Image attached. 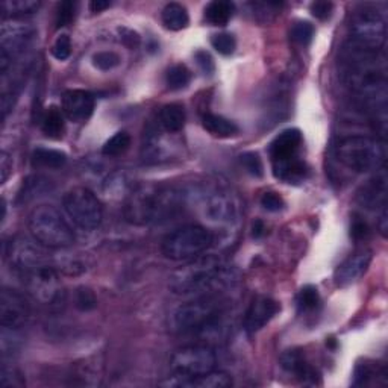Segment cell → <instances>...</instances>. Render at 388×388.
Wrapping results in <instances>:
<instances>
[{"label": "cell", "mask_w": 388, "mask_h": 388, "mask_svg": "<svg viewBox=\"0 0 388 388\" xmlns=\"http://www.w3.org/2000/svg\"><path fill=\"white\" fill-rule=\"evenodd\" d=\"M273 175L276 179L285 182V184H302L308 176V167L301 156H296L287 161H281L271 164Z\"/></svg>", "instance_id": "obj_20"}, {"label": "cell", "mask_w": 388, "mask_h": 388, "mask_svg": "<svg viewBox=\"0 0 388 388\" xmlns=\"http://www.w3.org/2000/svg\"><path fill=\"white\" fill-rule=\"evenodd\" d=\"M320 306V294L313 285H306L298 294V308L299 313H313Z\"/></svg>", "instance_id": "obj_32"}, {"label": "cell", "mask_w": 388, "mask_h": 388, "mask_svg": "<svg viewBox=\"0 0 388 388\" xmlns=\"http://www.w3.org/2000/svg\"><path fill=\"white\" fill-rule=\"evenodd\" d=\"M223 303L215 296H202L180 305L172 314L170 326L176 333H199L207 330L219 322Z\"/></svg>", "instance_id": "obj_5"}, {"label": "cell", "mask_w": 388, "mask_h": 388, "mask_svg": "<svg viewBox=\"0 0 388 388\" xmlns=\"http://www.w3.org/2000/svg\"><path fill=\"white\" fill-rule=\"evenodd\" d=\"M194 60H196L200 70L205 73V75H212L214 70H215V64H214V60L212 56L205 52V50H198L196 53H194Z\"/></svg>", "instance_id": "obj_43"}, {"label": "cell", "mask_w": 388, "mask_h": 388, "mask_svg": "<svg viewBox=\"0 0 388 388\" xmlns=\"http://www.w3.org/2000/svg\"><path fill=\"white\" fill-rule=\"evenodd\" d=\"M239 161H242L243 167L246 168V172L249 175H252L255 178H261L262 175H264V166H262V161L258 153L246 152L239 156Z\"/></svg>", "instance_id": "obj_38"}, {"label": "cell", "mask_w": 388, "mask_h": 388, "mask_svg": "<svg viewBox=\"0 0 388 388\" xmlns=\"http://www.w3.org/2000/svg\"><path fill=\"white\" fill-rule=\"evenodd\" d=\"M64 116L73 123H84L95 111V96L87 90H68L63 95Z\"/></svg>", "instance_id": "obj_13"}, {"label": "cell", "mask_w": 388, "mask_h": 388, "mask_svg": "<svg viewBox=\"0 0 388 388\" xmlns=\"http://www.w3.org/2000/svg\"><path fill=\"white\" fill-rule=\"evenodd\" d=\"M64 112L58 107H49L43 112L41 117V131L45 136H49L52 140H60L65 131V122H64Z\"/></svg>", "instance_id": "obj_25"}, {"label": "cell", "mask_w": 388, "mask_h": 388, "mask_svg": "<svg viewBox=\"0 0 388 388\" xmlns=\"http://www.w3.org/2000/svg\"><path fill=\"white\" fill-rule=\"evenodd\" d=\"M122 32V43H124L126 45H129V48H135L136 44H139L140 41V37L136 36V33L134 31H129V29H120Z\"/></svg>", "instance_id": "obj_47"}, {"label": "cell", "mask_w": 388, "mask_h": 388, "mask_svg": "<svg viewBox=\"0 0 388 388\" xmlns=\"http://www.w3.org/2000/svg\"><path fill=\"white\" fill-rule=\"evenodd\" d=\"M161 20H163V25L168 31H182L185 29L190 23V17L185 6L175 2L164 6L161 13Z\"/></svg>", "instance_id": "obj_28"}, {"label": "cell", "mask_w": 388, "mask_h": 388, "mask_svg": "<svg viewBox=\"0 0 388 388\" xmlns=\"http://www.w3.org/2000/svg\"><path fill=\"white\" fill-rule=\"evenodd\" d=\"M63 205L68 219L82 231L96 230L104 219V208L100 200L93 191L85 187H76L65 193Z\"/></svg>", "instance_id": "obj_8"}, {"label": "cell", "mask_w": 388, "mask_h": 388, "mask_svg": "<svg viewBox=\"0 0 388 388\" xmlns=\"http://www.w3.org/2000/svg\"><path fill=\"white\" fill-rule=\"evenodd\" d=\"M41 247L43 246L38 244L36 239L31 242L29 238L25 237L11 238V242L5 244V258L18 278L38 267L50 264L49 257L45 255Z\"/></svg>", "instance_id": "obj_10"}, {"label": "cell", "mask_w": 388, "mask_h": 388, "mask_svg": "<svg viewBox=\"0 0 388 388\" xmlns=\"http://www.w3.org/2000/svg\"><path fill=\"white\" fill-rule=\"evenodd\" d=\"M266 234V225L261 220H255L252 225V237L254 238H261Z\"/></svg>", "instance_id": "obj_51"}, {"label": "cell", "mask_w": 388, "mask_h": 388, "mask_svg": "<svg viewBox=\"0 0 388 388\" xmlns=\"http://www.w3.org/2000/svg\"><path fill=\"white\" fill-rule=\"evenodd\" d=\"M67 163V155L61 151L37 147L32 153V164L40 168H61Z\"/></svg>", "instance_id": "obj_29"}, {"label": "cell", "mask_w": 388, "mask_h": 388, "mask_svg": "<svg viewBox=\"0 0 388 388\" xmlns=\"http://www.w3.org/2000/svg\"><path fill=\"white\" fill-rule=\"evenodd\" d=\"M235 6L232 2L227 0H215L205 8V20H207L212 26H225L227 25L234 16Z\"/></svg>", "instance_id": "obj_26"}, {"label": "cell", "mask_w": 388, "mask_h": 388, "mask_svg": "<svg viewBox=\"0 0 388 388\" xmlns=\"http://www.w3.org/2000/svg\"><path fill=\"white\" fill-rule=\"evenodd\" d=\"M187 114L184 105L180 104H167L159 111V124L167 132H179L184 129Z\"/></svg>", "instance_id": "obj_24"}, {"label": "cell", "mask_w": 388, "mask_h": 388, "mask_svg": "<svg viewBox=\"0 0 388 388\" xmlns=\"http://www.w3.org/2000/svg\"><path fill=\"white\" fill-rule=\"evenodd\" d=\"M203 129L210 132L212 136H219V139H230L239 132L237 123L226 119L223 116H217V114H205L202 119Z\"/></svg>", "instance_id": "obj_23"}, {"label": "cell", "mask_w": 388, "mask_h": 388, "mask_svg": "<svg viewBox=\"0 0 388 388\" xmlns=\"http://www.w3.org/2000/svg\"><path fill=\"white\" fill-rule=\"evenodd\" d=\"M75 305L79 311H91L97 306V298L93 293V290H90L87 287L77 289L75 293Z\"/></svg>", "instance_id": "obj_36"}, {"label": "cell", "mask_w": 388, "mask_h": 388, "mask_svg": "<svg viewBox=\"0 0 388 388\" xmlns=\"http://www.w3.org/2000/svg\"><path fill=\"white\" fill-rule=\"evenodd\" d=\"M212 242L214 237L207 227L187 225L163 239V254L172 261H190L207 252Z\"/></svg>", "instance_id": "obj_6"}, {"label": "cell", "mask_w": 388, "mask_h": 388, "mask_svg": "<svg viewBox=\"0 0 388 388\" xmlns=\"http://www.w3.org/2000/svg\"><path fill=\"white\" fill-rule=\"evenodd\" d=\"M369 235V226L361 217H355L350 223V237L353 239H362Z\"/></svg>", "instance_id": "obj_45"}, {"label": "cell", "mask_w": 388, "mask_h": 388, "mask_svg": "<svg viewBox=\"0 0 388 388\" xmlns=\"http://www.w3.org/2000/svg\"><path fill=\"white\" fill-rule=\"evenodd\" d=\"M109 6H111V2H108V0H93V2L90 4V9L93 11V13H102V11Z\"/></svg>", "instance_id": "obj_49"}, {"label": "cell", "mask_w": 388, "mask_h": 388, "mask_svg": "<svg viewBox=\"0 0 388 388\" xmlns=\"http://www.w3.org/2000/svg\"><path fill=\"white\" fill-rule=\"evenodd\" d=\"M372 262V252L370 250H360V252L352 254L337 267L334 273V281L337 287H349V285L355 284L361 279L364 273L367 271Z\"/></svg>", "instance_id": "obj_15"}, {"label": "cell", "mask_w": 388, "mask_h": 388, "mask_svg": "<svg viewBox=\"0 0 388 388\" xmlns=\"http://www.w3.org/2000/svg\"><path fill=\"white\" fill-rule=\"evenodd\" d=\"M11 97H14V96L9 95V93H4L2 99H0V105H2V119L4 120L8 117L9 111L13 109V105H14V100Z\"/></svg>", "instance_id": "obj_48"}, {"label": "cell", "mask_w": 388, "mask_h": 388, "mask_svg": "<svg viewBox=\"0 0 388 388\" xmlns=\"http://www.w3.org/2000/svg\"><path fill=\"white\" fill-rule=\"evenodd\" d=\"M33 36H36V29L29 23H23L21 20H5L2 25V36H0L2 50L13 58L29 48Z\"/></svg>", "instance_id": "obj_12"}, {"label": "cell", "mask_w": 388, "mask_h": 388, "mask_svg": "<svg viewBox=\"0 0 388 388\" xmlns=\"http://www.w3.org/2000/svg\"><path fill=\"white\" fill-rule=\"evenodd\" d=\"M180 193L172 187L141 185L131 193L124 205V217L132 225L163 223L178 214Z\"/></svg>", "instance_id": "obj_2"}, {"label": "cell", "mask_w": 388, "mask_h": 388, "mask_svg": "<svg viewBox=\"0 0 388 388\" xmlns=\"http://www.w3.org/2000/svg\"><path fill=\"white\" fill-rule=\"evenodd\" d=\"M53 184L52 180L41 175H31L23 180L21 188L18 191V203H28L40 196H44L49 191H52Z\"/></svg>", "instance_id": "obj_22"}, {"label": "cell", "mask_w": 388, "mask_h": 388, "mask_svg": "<svg viewBox=\"0 0 388 388\" xmlns=\"http://www.w3.org/2000/svg\"><path fill=\"white\" fill-rule=\"evenodd\" d=\"M352 44L370 52H379L385 44L387 25L378 9L362 6L350 18Z\"/></svg>", "instance_id": "obj_7"}, {"label": "cell", "mask_w": 388, "mask_h": 388, "mask_svg": "<svg viewBox=\"0 0 388 388\" xmlns=\"http://www.w3.org/2000/svg\"><path fill=\"white\" fill-rule=\"evenodd\" d=\"M203 212L205 217L214 223H232L238 215L237 205L232 202L230 196H226L225 193L211 194V196L205 200Z\"/></svg>", "instance_id": "obj_17"}, {"label": "cell", "mask_w": 388, "mask_h": 388, "mask_svg": "<svg viewBox=\"0 0 388 388\" xmlns=\"http://www.w3.org/2000/svg\"><path fill=\"white\" fill-rule=\"evenodd\" d=\"M76 17V4L72 2V0H64L56 8V14H55V25L56 28H65L68 25H72L73 20Z\"/></svg>", "instance_id": "obj_33"}, {"label": "cell", "mask_w": 388, "mask_h": 388, "mask_svg": "<svg viewBox=\"0 0 388 388\" xmlns=\"http://www.w3.org/2000/svg\"><path fill=\"white\" fill-rule=\"evenodd\" d=\"M122 58L120 55H117L116 52L111 50H105V52H99L93 56V64L96 68L102 72H108L112 70V68H116L120 64Z\"/></svg>", "instance_id": "obj_37"}, {"label": "cell", "mask_w": 388, "mask_h": 388, "mask_svg": "<svg viewBox=\"0 0 388 388\" xmlns=\"http://www.w3.org/2000/svg\"><path fill=\"white\" fill-rule=\"evenodd\" d=\"M279 305L267 296H258L250 302L244 316V329L247 334H255L264 328L279 313Z\"/></svg>", "instance_id": "obj_14"}, {"label": "cell", "mask_w": 388, "mask_h": 388, "mask_svg": "<svg viewBox=\"0 0 388 388\" xmlns=\"http://www.w3.org/2000/svg\"><path fill=\"white\" fill-rule=\"evenodd\" d=\"M388 214H387V207L381 210V217H379V223H378V227H379V232L382 234V237H387V230H388Z\"/></svg>", "instance_id": "obj_50"}, {"label": "cell", "mask_w": 388, "mask_h": 388, "mask_svg": "<svg viewBox=\"0 0 388 388\" xmlns=\"http://www.w3.org/2000/svg\"><path fill=\"white\" fill-rule=\"evenodd\" d=\"M32 238L45 249H67L75 243V232L64 215L52 205H40L29 215Z\"/></svg>", "instance_id": "obj_4"}, {"label": "cell", "mask_w": 388, "mask_h": 388, "mask_svg": "<svg viewBox=\"0 0 388 388\" xmlns=\"http://www.w3.org/2000/svg\"><path fill=\"white\" fill-rule=\"evenodd\" d=\"M211 45L220 55L227 56V55H232L234 50L237 49V41L231 33L222 32V33H215V36L211 37Z\"/></svg>", "instance_id": "obj_35"}, {"label": "cell", "mask_w": 388, "mask_h": 388, "mask_svg": "<svg viewBox=\"0 0 388 388\" xmlns=\"http://www.w3.org/2000/svg\"><path fill=\"white\" fill-rule=\"evenodd\" d=\"M290 37L294 43H298L301 45H308L313 41L314 26L308 21H296L290 31Z\"/></svg>", "instance_id": "obj_34"}, {"label": "cell", "mask_w": 388, "mask_h": 388, "mask_svg": "<svg viewBox=\"0 0 388 388\" xmlns=\"http://www.w3.org/2000/svg\"><path fill=\"white\" fill-rule=\"evenodd\" d=\"M302 132L296 128H290L282 131L275 140L270 143L269 155L271 159V164L287 161V159L301 156V147H302Z\"/></svg>", "instance_id": "obj_16"}, {"label": "cell", "mask_w": 388, "mask_h": 388, "mask_svg": "<svg viewBox=\"0 0 388 388\" xmlns=\"http://www.w3.org/2000/svg\"><path fill=\"white\" fill-rule=\"evenodd\" d=\"M131 146V135L126 131H120L114 134L111 139L102 147V153L105 156H120L129 149Z\"/></svg>", "instance_id": "obj_30"}, {"label": "cell", "mask_w": 388, "mask_h": 388, "mask_svg": "<svg viewBox=\"0 0 388 388\" xmlns=\"http://www.w3.org/2000/svg\"><path fill=\"white\" fill-rule=\"evenodd\" d=\"M168 385L176 387H200V388H227L232 387V378L225 372H210L207 374L194 376V378L182 379L175 376V381H168Z\"/></svg>", "instance_id": "obj_21"}, {"label": "cell", "mask_w": 388, "mask_h": 388, "mask_svg": "<svg viewBox=\"0 0 388 388\" xmlns=\"http://www.w3.org/2000/svg\"><path fill=\"white\" fill-rule=\"evenodd\" d=\"M374 374H378V370H376L370 364H360V366L355 369V385H366L369 381L373 378Z\"/></svg>", "instance_id": "obj_42"}, {"label": "cell", "mask_w": 388, "mask_h": 388, "mask_svg": "<svg viewBox=\"0 0 388 388\" xmlns=\"http://www.w3.org/2000/svg\"><path fill=\"white\" fill-rule=\"evenodd\" d=\"M338 161L355 173H369L382 170L387 149L385 143L364 135L345 136L335 146Z\"/></svg>", "instance_id": "obj_3"}, {"label": "cell", "mask_w": 388, "mask_h": 388, "mask_svg": "<svg viewBox=\"0 0 388 388\" xmlns=\"http://www.w3.org/2000/svg\"><path fill=\"white\" fill-rule=\"evenodd\" d=\"M281 366L284 370H287L289 373H293L294 376H298L305 382H313L316 384L317 379V372L313 369L310 364H308L303 352L299 349H291L282 353L281 357Z\"/></svg>", "instance_id": "obj_19"}, {"label": "cell", "mask_w": 388, "mask_h": 388, "mask_svg": "<svg viewBox=\"0 0 388 388\" xmlns=\"http://www.w3.org/2000/svg\"><path fill=\"white\" fill-rule=\"evenodd\" d=\"M11 170H13V163H11L8 153L2 152V158H0V173H2V184H5L6 182Z\"/></svg>", "instance_id": "obj_46"}, {"label": "cell", "mask_w": 388, "mask_h": 388, "mask_svg": "<svg viewBox=\"0 0 388 388\" xmlns=\"http://www.w3.org/2000/svg\"><path fill=\"white\" fill-rule=\"evenodd\" d=\"M52 55L58 61H65L72 55V40L68 36H60L52 45Z\"/></svg>", "instance_id": "obj_40"}, {"label": "cell", "mask_w": 388, "mask_h": 388, "mask_svg": "<svg viewBox=\"0 0 388 388\" xmlns=\"http://www.w3.org/2000/svg\"><path fill=\"white\" fill-rule=\"evenodd\" d=\"M217 357L211 347L193 345L178 349L172 360H170V366L178 378L188 379L194 376L207 374L215 370Z\"/></svg>", "instance_id": "obj_9"}, {"label": "cell", "mask_w": 388, "mask_h": 388, "mask_svg": "<svg viewBox=\"0 0 388 388\" xmlns=\"http://www.w3.org/2000/svg\"><path fill=\"white\" fill-rule=\"evenodd\" d=\"M333 8H334V5L330 2H314V4H311L310 11L317 20L325 21L330 17V14H333Z\"/></svg>", "instance_id": "obj_44"}, {"label": "cell", "mask_w": 388, "mask_h": 388, "mask_svg": "<svg viewBox=\"0 0 388 388\" xmlns=\"http://www.w3.org/2000/svg\"><path fill=\"white\" fill-rule=\"evenodd\" d=\"M261 207L269 212H279L284 210L285 202L275 191H267L261 196Z\"/></svg>", "instance_id": "obj_41"}, {"label": "cell", "mask_w": 388, "mask_h": 388, "mask_svg": "<svg viewBox=\"0 0 388 388\" xmlns=\"http://www.w3.org/2000/svg\"><path fill=\"white\" fill-rule=\"evenodd\" d=\"M0 384L4 387H23L25 385V379H23L21 373L14 366L4 364L2 372H0Z\"/></svg>", "instance_id": "obj_39"}, {"label": "cell", "mask_w": 388, "mask_h": 388, "mask_svg": "<svg viewBox=\"0 0 388 388\" xmlns=\"http://www.w3.org/2000/svg\"><path fill=\"white\" fill-rule=\"evenodd\" d=\"M41 2L37 0H6L2 4L4 20H20L26 16L36 14L40 9Z\"/></svg>", "instance_id": "obj_27"}, {"label": "cell", "mask_w": 388, "mask_h": 388, "mask_svg": "<svg viewBox=\"0 0 388 388\" xmlns=\"http://www.w3.org/2000/svg\"><path fill=\"white\" fill-rule=\"evenodd\" d=\"M191 81V73L184 64H176L170 67L166 73V84L170 90L185 88Z\"/></svg>", "instance_id": "obj_31"}, {"label": "cell", "mask_w": 388, "mask_h": 388, "mask_svg": "<svg viewBox=\"0 0 388 388\" xmlns=\"http://www.w3.org/2000/svg\"><path fill=\"white\" fill-rule=\"evenodd\" d=\"M235 282L237 273L225 267L219 257L200 255L173 273L170 290L184 298H202L232 287Z\"/></svg>", "instance_id": "obj_1"}, {"label": "cell", "mask_w": 388, "mask_h": 388, "mask_svg": "<svg viewBox=\"0 0 388 388\" xmlns=\"http://www.w3.org/2000/svg\"><path fill=\"white\" fill-rule=\"evenodd\" d=\"M358 202L362 207L376 210L387 207V175L381 172L378 176L369 180L358 193Z\"/></svg>", "instance_id": "obj_18"}, {"label": "cell", "mask_w": 388, "mask_h": 388, "mask_svg": "<svg viewBox=\"0 0 388 388\" xmlns=\"http://www.w3.org/2000/svg\"><path fill=\"white\" fill-rule=\"evenodd\" d=\"M31 317V306L23 296L14 290L4 289L0 296V325L16 329L25 326Z\"/></svg>", "instance_id": "obj_11"}]
</instances>
